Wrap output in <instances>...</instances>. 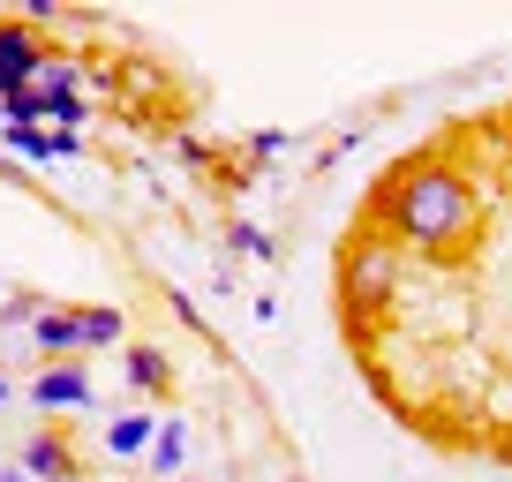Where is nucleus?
<instances>
[{
	"label": "nucleus",
	"mask_w": 512,
	"mask_h": 482,
	"mask_svg": "<svg viewBox=\"0 0 512 482\" xmlns=\"http://www.w3.org/2000/svg\"><path fill=\"white\" fill-rule=\"evenodd\" d=\"M369 226H384L400 249L452 257L475 234V181L452 159H400L377 181V196H369Z\"/></svg>",
	"instance_id": "nucleus-1"
},
{
	"label": "nucleus",
	"mask_w": 512,
	"mask_h": 482,
	"mask_svg": "<svg viewBox=\"0 0 512 482\" xmlns=\"http://www.w3.org/2000/svg\"><path fill=\"white\" fill-rule=\"evenodd\" d=\"M400 272H407V249L384 226H354L339 241V309L347 317H384V302L400 294Z\"/></svg>",
	"instance_id": "nucleus-2"
},
{
	"label": "nucleus",
	"mask_w": 512,
	"mask_h": 482,
	"mask_svg": "<svg viewBox=\"0 0 512 482\" xmlns=\"http://www.w3.org/2000/svg\"><path fill=\"white\" fill-rule=\"evenodd\" d=\"M46 61L53 53H46V38H38V23L0 16V106H8V98H31V83H38Z\"/></svg>",
	"instance_id": "nucleus-3"
},
{
	"label": "nucleus",
	"mask_w": 512,
	"mask_h": 482,
	"mask_svg": "<svg viewBox=\"0 0 512 482\" xmlns=\"http://www.w3.org/2000/svg\"><path fill=\"white\" fill-rule=\"evenodd\" d=\"M31 400L46 407V415H68V407H91V377H83L76 362H46V370L31 377Z\"/></svg>",
	"instance_id": "nucleus-4"
},
{
	"label": "nucleus",
	"mask_w": 512,
	"mask_h": 482,
	"mask_svg": "<svg viewBox=\"0 0 512 482\" xmlns=\"http://www.w3.org/2000/svg\"><path fill=\"white\" fill-rule=\"evenodd\" d=\"M0 144L16 151V159H31V166H53V159H68L83 136H76V129H53V136H46V129H16V121H0Z\"/></svg>",
	"instance_id": "nucleus-5"
},
{
	"label": "nucleus",
	"mask_w": 512,
	"mask_h": 482,
	"mask_svg": "<svg viewBox=\"0 0 512 482\" xmlns=\"http://www.w3.org/2000/svg\"><path fill=\"white\" fill-rule=\"evenodd\" d=\"M31 339L46 347V362H68V354H83V309H38Z\"/></svg>",
	"instance_id": "nucleus-6"
},
{
	"label": "nucleus",
	"mask_w": 512,
	"mask_h": 482,
	"mask_svg": "<svg viewBox=\"0 0 512 482\" xmlns=\"http://www.w3.org/2000/svg\"><path fill=\"white\" fill-rule=\"evenodd\" d=\"M16 467H23V475H31V482H76V452H68L61 437H31Z\"/></svg>",
	"instance_id": "nucleus-7"
},
{
	"label": "nucleus",
	"mask_w": 512,
	"mask_h": 482,
	"mask_svg": "<svg viewBox=\"0 0 512 482\" xmlns=\"http://www.w3.org/2000/svg\"><path fill=\"white\" fill-rule=\"evenodd\" d=\"M151 437H159V422H151V415H136V407L106 422V452H113V460H144V452H151Z\"/></svg>",
	"instance_id": "nucleus-8"
},
{
	"label": "nucleus",
	"mask_w": 512,
	"mask_h": 482,
	"mask_svg": "<svg viewBox=\"0 0 512 482\" xmlns=\"http://www.w3.org/2000/svg\"><path fill=\"white\" fill-rule=\"evenodd\" d=\"M151 475L159 482H181V460H189V430H181V422H159V437H151Z\"/></svg>",
	"instance_id": "nucleus-9"
},
{
	"label": "nucleus",
	"mask_w": 512,
	"mask_h": 482,
	"mask_svg": "<svg viewBox=\"0 0 512 482\" xmlns=\"http://www.w3.org/2000/svg\"><path fill=\"white\" fill-rule=\"evenodd\" d=\"M121 339H128V317H121V309H106V302L83 309V347H121Z\"/></svg>",
	"instance_id": "nucleus-10"
},
{
	"label": "nucleus",
	"mask_w": 512,
	"mask_h": 482,
	"mask_svg": "<svg viewBox=\"0 0 512 482\" xmlns=\"http://www.w3.org/2000/svg\"><path fill=\"white\" fill-rule=\"evenodd\" d=\"M166 377H174V370H166L159 347H128V385H136V392H159Z\"/></svg>",
	"instance_id": "nucleus-11"
},
{
	"label": "nucleus",
	"mask_w": 512,
	"mask_h": 482,
	"mask_svg": "<svg viewBox=\"0 0 512 482\" xmlns=\"http://www.w3.org/2000/svg\"><path fill=\"white\" fill-rule=\"evenodd\" d=\"M226 249H234V257H272V241L256 234L249 219H234V226H226Z\"/></svg>",
	"instance_id": "nucleus-12"
},
{
	"label": "nucleus",
	"mask_w": 512,
	"mask_h": 482,
	"mask_svg": "<svg viewBox=\"0 0 512 482\" xmlns=\"http://www.w3.org/2000/svg\"><path fill=\"white\" fill-rule=\"evenodd\" d=\"M279 151H287V136H279V129H264V136L249 144V159H279Z\"/></svg>",
	"instance_id": "nucleus-13"
},
{
	"label": "nucleus",
	"mask_w": 512,
	"mask_h": 482,
	"mask_svg": "<svg viewBox=\"0 0 512 482\" xmlns=\"http://www.w3.org/2000/svg\"><path fill=\"white\" fill-rule=\"evenodd\" d=\"M0 482H31V475H23V467H0Z\"/></svg>",
	"instance_id": "nucleus-14"
},
{
	"label": "nucleus",
	"mask_w": 512,
	"mask_h": 482,
	"mask_svg": "<svg viewBox=\"0 0 512 482\" xmlns=\"http://www.w3.org/2000/svg\"><path fill=\"white\" fill-rule=\"evenodd\" d=\"M0 407H8V377H0Z\"/></svg>",
	"instance_id": "nucleus-15"
},
{
	"label": "nucleus",
	"mask_w": 512,
	"mask_h": 482,
	"mask_svg": "<svg viewBox=\"0 0 512 482\" xmlns=\"http://www.w3.org/2000/svg\"><path fill=\"white\" fill-rule=\"evenodd\" d=\"M181 482H189V475H181Z\"/></svg>",
	"instance_id": "nucleus-16"
}]
</instances>
